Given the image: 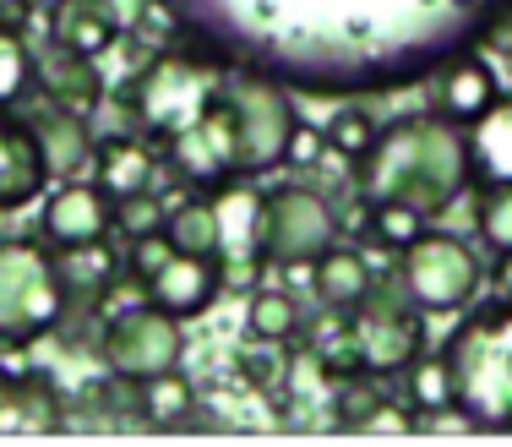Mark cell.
Returning a JSON list of instances; mask_svg holds the SVG:
<instances>
[{
  "mask_svg": "<svg viewBox=\"0 0 512 447\" xmlns=\"http://www.w3.org/2000/svg\"><path fill=\"white\" fill-rule=\"evenodd\" d=\"M355 186L371 202H409L425 219L447 213L474 186L469 164V131L447 115H404L376 126L371 148L355 164Z\"/></svg>",
  "mask_w": 512,
  "mask_h": 447,
  "instance_id": "cell-1",
  "label": "cell"
},
{
  "mask_svg": "<svg viewBox=\"0 0 512 447\" xmlns=\"http://www.w3.org/2000/svg\"><path fill=\"white\" fill-rule=\"evenodd\" d=\"M458 404L480 426H512V306H485L447 338Z\"/></svg>",
  "mask_w": 512,
  "mask_h": 447,
  "instance_id": "cell-2",
  "label": "cell"
},
{
  "mask_svg": "<svg viewBox=\"0 0 512 447\" xmlns=\"http://www.w3.org/2000/svg\"><path fill=\"white\" fill-rule=\"evenodd\" d=\"M66 268L55 262V246L28 235L0 240V344H33L55 333L66 317Z\"/></svg>",
  "mask_w": 512,
  "mask_h": 447,
  "instance_id": "cell-3",
  "label": "cell"
},
{
  "mask_svg": "<svg viewBox=\"0 0 512 447\" xmlns=\"http://www.w3.org/2000/svg\"><path fill=\"white\" fill-rule=\"evenodd\" d=\"M485 273L491 268L480 262V251L469 240L447 235V229H425L409 251H398L393 279L414 311H463L480 300Z\"/></svg>",
  "mask_w": 512,
  "mask_h": 447,
  "instance_id": "cell-4",
  "label": "cell"
},
{
  "mask_svg": "<svg viewBox=\"0 0 512 447\" xmlns=\"http://www.w3.org/2000/svg\"><path fill=\"white\" fill-rule=\"evenodd\" d=\"M338 208L316 186H278L262 197V262L267 268H311L338 246Z\"/></svg>",
  "mask_w": 512,
  "mask_h": 447,
  "instance_id": "cell-5",
  "label": "cell"
},
{
  "mask_svg": "<svg viewBox=\"0 0 512 447\" xmlns=\"http://www.w3.org/2000/svg\"><path fill=\"white\" fill-rule=\"evenodd\" d=\"M99 355L115 377H126L137 388V382L158 377V371H175L186 360V328H180V317H169L153 300H142V306H126L115 317H104Z\"/></svg>",
  "mask_w": 512,
  "mask_h": 447,
  "instance_id": "cell-6",
  "label": "cell"
},
{
  "mask_svg": "<svg viewBox=\"0 0 512 447\" xmlns=\"http://www.w3.org/2000/svg\"><path fill=\"white\" fill-rule=\"evenodd\" d=\"M229 120H235V153H240V180L273 175L289 153V131H295V99L262 77H235L224 88Z\"/></svg>",
  "mask_w": 512,
  "mask_h": 447,
  "instance_id": "cell-7",
  "label": "cell"
},
{
  "mask_svg": "<svg viewBox=\"0 0 512 447\" xmlns=\"http://www.w3.org/2000/svg\"><path fill=\"white\" fill-rule=\"evenodd\" d=\"M169 169L191 191H218L224 180H240V153H235V120H229L224 93H202L197 110L180 126H169Z\"/></svg>",
  "mask_w": 512,
  "mask_h": 447,
  "instance_id": "cell-8",
  "label": "cell"
},
{
  "mask_svg": "<svg viewBox=\"0 0 512 447\" xmlns=\"http://www.w3.org/2000/svg\"><path fill=\"white\" fill-rule=\"evenodd\" d=\"M109 235H115V197H109L99 180H82V175L60 180L50 191V202H44V213H39L44 246L77 257V251H99Z\"/></svg>",
  "mask_w": 512,
  "mask_h": 447,
  "instance_id": "cell-9",
  "label": "cell"
},
{
  "mask_svg": "<svg viewBox=\"0 0 512 447\" xmlns=\"http://www.w3.org/2000/svg\"><path fill=\"white\" fill-rule=\"evenodd\" d=\"M365 317L349 322V333H355V349H360V360H365V371H376V377H393V371H404L414 355L425 349V328H420V317H409V311H398V306H382L376 311L371 300H365Z\"/></svg>",
  "mask_w": 512,
  "mask_h": 447,
  "instance_id": "cell-10",
  "label": "cell"
},
{
  "mask_svg": "<svg viewBox=\"0 0 512 447\" xmlns=\"http://www.w3.org/2000/svg\"><path fill=\"white\" fill-rule=\"evenodd\" d=\"M142 295L153 300L158 311H169V317H202L207 306H213L218 295H224V262L218 257H186V251H175V257L164 262V268L153 273L148 284H142Z\"/></svg>",
  "mask_w": 512,
  "mask_h": 447,
  "instance_id": "cell-11",
  "label": "cell"
},
{
  "mask_svg": "<svg viewBox=\"0 0 512 447\" xmlns=\"http://www.w3.org/2000/svg\"><path fill=\"white\" fill-rule=\"evenodd\" d=\"M44 186H50V164H44L39 137L17 110L0 104V213L28 208Z\"/></svg>",
  "mask_w": 512,
  "mask_h": 447,
  "instance_id": "cell-12",
  "label": "cell"
},
{
  "mask_svg": "<svg viewBox=\"0 0 512 447\" xmlns=\"http://www.w3.org/2000/svg\"><path fill=\"white\" fill-rule=\"evenodd\" d=\"M33 93H44V104H60L71 115H93L104 99V77L93 66V55H77L50 39L33 55Z\"/></svg>",
  "mask_w": 512,
  "mask_h": 447,
  "instance_id": "cell-13",
  "label": "cell"
},
{
  "mask_svg": "<svg viewBox=\"0 0 512 447\" xmlns=\"http://www.w3.org/2000/svg\"><path fill=\"white\" fill-rule=\"evenodd\" d=\"M311 289H316V300H322L327 311L355 317L365 300L376 295V273L355 246H327L322 257L311 262Z\"/></svg>",
  "mask_w": 512,
  "mask_h": 447,
  "instance_id": "cell-14",
  "label": "cell"
},
{
  "mask_svg": "<svg viewBox=\"0 0 512 447\" xmlns=\"http://www.w3.org/2000/svg\"><path fill=\"white\" fill-rule=\"evenodd\" d=\"M88 115H71L60 110V104H39V110L28 115L33 137H39L44 148V164H50V180H71L82 175V164L93 159V142H88V126H82Z\"/></svg>",
  "mask_w": 512,
  "mask_h": 447,
  "instance_id": "cell-15",
  "label": "cell"
},
{
  "mask_svg": "<svg viewBox=\"0 0 512 447\" xmlns=\"http://www.w3.org/2000/svg\"><path fill=\"white\" fill-rule=\"evenodd\" d=\"M469 164L480 186H512V93H496L469 126Z\"/></svg>",
  "mask_w": 512,
  "mask_h": 447,
  "instance_id": "cell-16",
  "label": "cell"
},
{
  "mask_svg": "<svg viewBox=\"0 0 512 447\" xmlns=\"http://www.w3.org/2000/svg\"><path fill=\"white\" fill-rule=\"evenodd\" d=\"M158 175V153L137 137H109L93 148V180L109 191V197H137V191H153Z\"/></svg>",
  "mask_w": 512,
  "mask_h": 447,
  "instance_id": "cell-17",
  "label": "cell"
},
{
  "mask_svg": "<svg viewBox=\"0 0 512 447\" xmlns=\"http://www.w3.org/2000/svg\"><path fill=\"white\" fill-rule=\"evenodd\" d=\"M491 99H496V71L485 66L480 55L447 66V77L436 82V115H447V120H453V126H463V131H469L474 120L491 110Z\"/></svg>",
  "mask_w": 512,
  "mask_h": 447,
  "instance_id": "cell-18",
  "label": "cell"
},
{
  "mask_svg": "<svg viewBox=\"0 0 512 447\" xmlns=\"http://www.w3.org/2000/svg\"><path fill=\"white\" fill-rule=\"evenodd\" d=\"M50 39L66 44V50H77V55L99 60L120 33H115V22L104 17L99 0H55L50 6Z\"/></svg>",
  "mask_w": 512,
  "mask_h": 447,
  "instance_id": "cell-19",
  "label": "cell"
},
{
  "mask_svg": "<svg viewBox=\"0 0 512 447\" xmlns=\"http://www.w3.org/2000/svg\"><path fill=\"white\" fill-rule=\"evenodd\" d=\"M137 409L148 426H197V388L186 371H158V377L137 382Z\"/></svg>",
  "mask_w": 512,
  "mask_h": 447,
  "instance_id": "cell-20",
  "label": "cell"
},
{
  "mask_svg": "<svg viewBox=\"0 0 512 447\" xmlns=\"http://www.w3.org/2000/svg\"><path fill=\"white\" fill-rule=\"evenodd\" d=\"M60 404L44 377H11L0 398V431H55Z\"/></svg>",
  "mask_w": 512,
  "mask_h": 447,
  "instance_id": "cell-21",
  "label": "cell"
},
{
  "mask_svg": "<svg viewBox=\"0 0 512 447\" xmlns=\"http://www.w3.org/2000/svg\"><path fill=\"white\" fill-rule=\"evenodd\" d=\"M300 306L289 289H251L246 300V333L256 338V344H289V338L300 333Z\"/></svg>",
  "mask_w": 512,
  "mask_h": 447,
  "instance_id": "cell-22",
  "label": "cell"
},
{
  "mask_svg": "<svg viewBox=\"0 0 512 447\" xmlns=\"http://www.w3.org/2000/svg\"><path fill=\"white\" fill-rule=\"evenodd\" d=\"M404 393H409V409L414 415H431V409H447L458 404V382H453V366L447 355H414L404 366Z\"/></svg>",
  "mask_w": 512,
  "mask_h": 447,
  "instance_id": "cell-23",
  "label": "cell"
},
{
  "mask_svg": "<svg viewBox=\"0 0 512 447\" xmlns=\"http://www.w3.org/2000/svg\"><path fill=\"white\" fill-rule=\"evenodd\" d=\"M164 229H169V246L186 251V257H218V213H213V197H186L164 219ZM218 262H224V257H218Z\"/></svg>",
  "mask_w": 512,
  "mask_h": 447,
  "instance_id": "cell-24",
  "label": "cell"
},
{
  "mask_svg": "<svg viewBox=\"0 0 512 447\" xmlns=\"http://www.w3.org/2000/svg\"><path fill=\"white\" fill-rule=\"evenodd\" d=\"M365 224H371V240L387 251V257H398V251H409L414 240L431 229L420 208H409V202H371V213H365Z\"/></svg>",
  "mask_w": 512,
  "mask_h": 447,
  "instance_id": "cell-25",
  "label": "cell"
},
{
  "mask_svg": "<svg viewBox=\"0 0 512 447\" xmlns=\"http://www.w3.org/2000/svg\"><path fill=\"white\" fill-rule=\"evenodd\" d=\"M33 99V50L17 28L0 22V104L17 110V104Z\"/></svg>",
  "mask_w": 512,
  "mask_h": 447,
  "instance_id": "cell-26",
  "label": "cell"
},
{
  "mask_svg": "<svg viewBox=\"0 0 512 447\" xmlns=\"http://www.w3.org/2000/svg\"><path fill=\"white\" fill-rule=\"evenodd\" d=\"M474 229L491 257L512 251V186H480V208H474Z\"/></svg>",
  "mask_w": 512,
  "mask_h": 447,
  "instance_id": "cell-27",
  "label": "cell"
},
{
  "mask_svg": "<svg viewBox=\"0 0 512 447\" xmlns=\"http://www.w3.org/2000/svg\"><path fill=\"white\" fill-rule=\"evenodd\" d=\"M327 153H344L349 164H360V153L371 148V137H376V120L355 110V104H344V110H333V120H327Z\"/></svg>",
  "mask_w": 512,
  "mask_h": 447,
  "instance_id": "cell-28",
  "label": "cell"
},
{
  "mask_svg": "<svg viewBox=\"0 0 512 447\" xmlns=\"http://www.w3.org/2000/svg\"><path fill=\"white\" fill-rule=\"evenodd\" d=\"M169 208L158 202V191H137V197H115V229L120 235H148V229H164Z\"/></svg>",
  "mask_w": 512,
  "mask_h": 447,
  "instance_id": "cell-29",
  "label": "cell"
},
{
  "mask_svg": "<svg viewBox=\"0 0 512 447\" xmlns=\"http://www.w3.org/2000/svg\"><path fill=\"white\" fill-rule=\"evenodd\" d=\"M169 257H175V246H169V229H148V235H131V240H126V273H131V279H142V284H148Z\"/></svg>",
  "mask_w": 512,
  "mask_h": 447,
  "instance_id": "cell-30",
  "label": "cell"
},
{
  "mask_svg": "<svg viewBox=\"0 0 512 447\" xmlns=\"http://www.w3.org/2000/svg\"><path fill=\"white\" fill-rule=\"evenodd\" d=\"M278 371H284V366H278L273 349H240V355H235V377L246 382L251 393H267L278 382Z\"/></svg>",
  "mask_w": 512,
  "mask_h": 447,
  "instance_id": "cell-31",
  "label": "cell"
},
{
  "mask_svg": "<svg viewBox=\"0 0 512 447\" xmlns=\"http://www.w3.org/2000/svg\"><path fill=\"white\" fill-rule=\"evenodd\" d=\"M327 159V131H316L306 126V120H295V131H289V153H284V164H295V169H316Z\"/></svg>",
  "mask_w": 512,
  "mask_h": 447,
  "instance_id": "cell-32",
  "label": "cell"
},
{
  "mask_svg": "<svg viewBox=\"0 0 512 447\" xmlns=\"http://www.w3.org/2000/svg\"><path fill=\"white\" fill-rule=\"evenodd\" d=\"M104 6V17L115 22V33H137V22H142V11H148V0H99Z\"/></svg>",
  "mask_w": 512,
  "mask_h": 447,
  "instance_id": "cell-33",
  "label": "cell"
},
{
  "mask_svg": "<svg viewBox=\"0 0 512 447\" xmlns=\"http://www.w3.org/2000/svg\"><path fill=\"white\" fill-rule=\"evenodd\" d=\"M491 284H496V300H502V306H512V251H502V257H496Z\"/></svg>",
  "mask_w": 512,
  "mask_h": 447,
  "instance_id": "cell-34",
  "label": "cell"
},
{
  "mask_svg": "<svg viewBox=\"0 0 512 447\" xmlns=\"http://www.w3.org/2000/svg\"><path fill=\"white\" fill-rule=\"evenodd\" d=\"M6 382H11V377H6V371H0V398H6Z\"/></svg>",
  "mask_w": 512,
  "mask_h": 447,
  "instance_id": "cell-35",
  "label": "cell"
},
{
  "mask_svg": "<svg viewBox=\"0 0 512 447\" xmlns=\"http://www.w3.org/2000/svg\"><path fill=\"white\" fill-rule=\"evenodd\" d=\"M6 11H11V0H0V17H6Z\"/></svg>",
  "mask_w": 512,
  "mask_h": 447,
  "instance_id": "cell-36",
  "label": "cell"
}]
</instances>
